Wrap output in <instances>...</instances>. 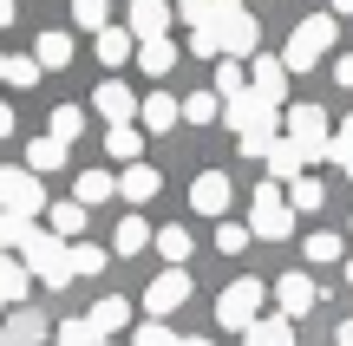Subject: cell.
I'll return each instance as SVG.
<instances>
[{"label":"cell","mask_w":353,"mask_h":346,"mask_svg":"<svg viewBox=\"0 0 353 346\" xmlns=\"http://www.w3.org/2000/svg\"><path fill=\"white\" fill-rule=\"evenodd\" d=\"M223 118H229V131L242 138V157H268V151H275L281 111H275L268 98H255V91H242V98H229V105H223Z\"/></svg>","instance_id":"cell-1"},{"label":"cell","mask_w":353,"mask_h":346,"mask_svg":"<svg viewBox=\"0 0 353 346\" xmlns=\"http://www.w3.org/2000/svg\"><path fill=\"white\" fill-rule=\"evenodd\" d=\"M20 261H26V274L33 281H46V288H65L72 281V242H59L52 229H26V242H20Z\"/></svg>","instance_id":"cell-2"},{"label":"cell","mask_w":353,"mask_h":346,"mask_svg":"<svg viewBox=\"0 0 353 346\" xmlns=\"http://www.w3.org/2000/svg\"><path fill=\"white\" fill-rule=\"evenodd\" d=\"M334 33H341V26H334V13H307V20L288 33V52H281V65H288V72H314V65L334 52Z\"/></svg>","instance_id":"cell-3"},{"label":"cell","mask_w":353,"mask_h":346,"mask_svg":"<svg viewBox=\"0 0 353 346\" xmlns=\"http://www.w3.org/2000/svg\"><path fill=\"white\" fill-rule=\"evenodd\" d=\"M281 125H288V138L307 151V164H334V125H327L321 105H288Z\"/></svg>","instance_id":"cell-4"},{"label":"cell","mask_w":353,"mask_h":346,"mask_svg":"<svg viewBox=\"0 0 353 346\" xmlns=\"http://www.w3.org/2000/svg\"><path fill=\"white\" fill-rule=\"evenodd\" d=\"M249 235H255V242H288V235H294V209H288V196H281V183H262V190H255Z\"/></svg>","instance_id":"cell-5"},{"label":"cell","mask_w":353,"mask_h":346,"mask_svg":"<svg viewBox=\"0 0 353 346\" xmlns=\"http://www.w3.org/2000/svg\"><path fill=\"white\" fill-rule=\"evenodd\" d=\"M262 301H268V288L242 274V281H229V288H223V301H216V321H223L229 334H249V327L262 321Z\"/></svg>","instance_id":"cell-6"},{"label":"cell","mask_w":353,"mask_h":346,"mask_svg":"<svg viewBox=\"0 0 353 346\" xmlns=\"http://www.w3.org/2000/svg\"><path fill=\"white\" fill-rule=\"evenodd\" d=\"M0 209H7V216H26V222L46 209V190H39V177H33V170L0 164Z\"/></svg>","instance_id":"cell-7"},{"label":"cell","mask_w":353,"mask_h":346,"mask_svg":"<svg viewBox=\"0 0 353 346\" xmlns=\"http://www.w3.org/2000/svg\"><path fill=\"white\" fill-rule=\"evenodd\" d=\"M216 39H223V59H255V46H262V20H255L249 7L242 13H216Z\"/></svg>","instance_id":"cell-8"},{"label":"cell","mask_w":353,"mask_h":346,"mask_svg":"<svg viewBox=\"0 0 353 346\" xmlns=\"http://www.w3.org/2000/svg\"><path fill=\"white\" fill-rule=\"evenodd\" d=\"M183 301H190V274H183V268H164V274H157L151 288H144V314H151V321L176 314Z\"/></svg>","instance_id":"cell-9"},{"label":"cell","mask_w":353,"mask_h":346,"mask_svg":"<svg viewBox=\"0 0 353 346\" xmlns=\"http://www.w3.org/2000/svg\"><path fill=\"white\" fill-rule=\"evenodd\" d=\"M249 91H255V98H268V105L281 111V105H288V65L268 59V52H255V59H249Z\"/></svg>","instance_id":"cell-10"},{"label":"cell","mask_w":353,"mask_h":346,"mask_svg":"<svg viewBox=\"0 0 353 346\" xmlns=\"http://www.w3.org/2000/svg\"><path fill=\"white\" fill-rule=\"evenodd\" d=\"M314 301H321L314 274H301V268H294V274H281V281H275V307H281V321H301Z\"/></svg>","instance_id":"cell-11"},{"label":"cell","mask_w":353,"mask_h":346,"mask_svg":"<svg viewBox=\"0 0 353 346\" xmlns=\"http://www.w3.org/2000/svg\"><path fill=\"white\" fill-rule=\"evenodd\" d=\"M138 105H144V98H131V85H118V78H105V85L92 91V111H99L105 125H131Z\"/></svg>","instance_id":"cell-12"},{"label":"cell","mask_w":353,"mask_h":346,"mask_svg":"<svg viewBox=\"0 0 353 346\" xmlns=\"http://www.w3.org/2000/svg\"><path fill=\"white\" fill-rule=\"evenodd\" d=\"M229 196L236 190H229L223 170H203V177L190 183V209H203V216H229Z\"/></svg>","instance_id":"cell-13"},{"label":"cell","mask_w":353,"mask_h":346,"mask_svg":"<svg viewBox=\"0 0 353 346\" xmlns=\"http://www.w3.org/2000/svg\"><path fill=\"white\" fill-rule=\"evenodd\" d=\"M125 26H131V39H164V26H170V0H131Z\"/></svg>","instance_id":"cell-14"},{"label":"cell","mask_w":353,"mask_h":346,"mask_svg":"<svg viewBox=\"0 0 353 346\" xmlns=\"http://www.w3.org/2000/svg\"><path fill=\"white\" fill-rule=\"evenodd\" d=\"M268 164V183H294V177H307V151L294 138H275V151L262 157Z\"/></svg>","instance_id":"cell-15"},{"label":"cell","mask_w":353,"mask_h":346,"mask_svg":"<svg viewBox=\"0 0 353 346\" xmlns=\"http://www.w3.org/2000/svg\"><path fill=\"white\" fill-rule=\"evenodd\" d=\"M157 190H164V177H157L151 164H125V177H118V196H125V203H151Z\"/></svg>","instance_id":"cell-16"},{"label":"cell","mask_w":353,"mask_h":346,"mask_svg":"<svg viewBox=\"0 0 353 346\" xmlns=\"http://www.w3.org/2000/svg\"><path fill=\"white\" fill-rule=\"evenodd\" d=\"M144 131H176V118H183V98H170V91H151V98L138 105Z\"/></svg>","instance_id":"cell-17"},{"label":"cell","mask_w":353,"mask_h":346,"mask_svg":"<svg viewBox=\"0 0 353 346\" xmlns=\"http://www.w3.org/2000/svg\"><path fill=\"white\" fill-rule=\"evenodd\" d=\"M105 157H118V164H144V131L138 125H112V131H105Z\"/></svg>","instance_id":"cell-18"},{"label":"cell","mask_w":353,"mask_h":346,"mask_svg":"<svg viewBox=\"0 0 353 346\" xmlns=\"http://www.w3.org/2000/svg\"><path fill=\"white\" fill-rule=\"evenodd\" d=\"M46 229L59 235V242H72V235L85 229V203H79V196H65V203H46Z\"/></svg>","instance_id":"cell-19"},{"label":"cell","mask_w":353,"mask_h":346,"mask_svg":"<svg viewBox=\"0 0 353 346\" xmlns=\"http://www.w3.org/2000/svg\"><path fill=\"white\" fill-rule=\"evenodd\" d=\"M85 321L99 327V340H112V334H125V321H131V301H125V294H105L99 307L85 314Z\"/></svg>","instance_id":"cell-20"},{"label":"cell","mask_w":353,"mask_h":346,"mask_svg":"<svg viewBox=\"0 0 353 346\" xmlns=\"http://www.w3.org/2000/svg\"><path fill=\"white\" fill-rule=\"evenodd\" d=\"M242 346H294V321H281V314H262V321L242 334Z\"/></svg>","instance_id":"cell-21"},{"label":"cell","mask_w":353,"mask_h":346,"mask_svg":"<svg viewBox=\"0 0 353 346\" xmlns=\"http://www.w3.org/2000/svg\"><path fill=\"white\" fill-rule=\"evenodd\" d=\"M26 288H33V274H26V261L0 255V307H20V301H26Z\"/></svg>","instance_id":"cell-22"},{"label":"cell","mask_w":353,"mask_h":346,"mask_svg":"<svg viewBox=\"0 0 353 346\" xmlns=\"http://www.w3.org/2000/svg\"><path fill=\"white\" fill-rule=\"evenodd\" d=\"M125 59H138L131 26H105V33H99V65H125Z\"/></svg>","instance_id":"cell-23"},{"label":"cell","mask_w":353,"mask_h":346,"mask_svg":"<svg viewBox=\"0 0 353 346\" xmlns=\"http://www.w3.org/2000/svg\"><path fill=\"white\" fill-rule=\"evenodd\" d=\"M151 248H157V255L170 261V268H183L196 242H190V229H183V222H170V229H157V235H151Z\"/></svg>","instance_id":"cell-24"},{"label":"cell","mask_w":353,"mask_h":346,"mask_svg":"<svg viewBox=\"0 0 353 346\" xmlns=\"http://www.w3.org/2000/svg\"><path fill=\"white\" fill-rule=\"evenodd\" d=\"M33 59H39V72H59V65H72V33H39Z\"/></svg>","instance_id":"cell-25"},{"label":"cell","mask_w":353,"mask_h":346,"mask_svg":"<svg viewBox=\"0 0 353 346\" xmlns=\"http://www.w3.org/2000/svg\"><path fill=\"white\" fill-rule=\"evenodd\" d=\"M65 157H72V151H65L59 138H33V144H26V170H33V177H46V170H59Z\"/></svg>","instance_id":"cell-26"},{"label":"cell","mask_w":353,"mask_h":346,"mask_svg":"<svg viewBox=\"0 0 353 346\" xmlns=\"http://www.w3.org/2000/svg\"><path fill=\"white\" fill-rule=\"evenodd\" d=\"M7 340L13 346H39V340H46V321H39L33 307H13L7 314Z\"/></svg>","instance_id":"cell-27"},{"label":"cell","mask_w":353,"mask_h":346,"mask_svg":"<svg viewBox=\"0 0 353 346\" xmlns=\"http://www.w3.org/2000/svg\"><path fill=\"white\" fill-rule=\"evenodd\" d=\"M210 91H216L223 105H229V98H242V91H249V72H242V59H216V85H210Z\"/></svg>","instance_id":"cell-28"},{"label":"cell","mask_w":353,"mask_h":346,"mask_svg":"<svg viewBox=\"0 0 353 346\" xmlns=\"http://www.w3.org/2000/svg\"><path fill=\"white\" fill-rule=\"evenodd\" d=\"M321 203H327V190H321V177H294V183H288V209H294V216H314Z\"/></svg>","instance_id":"cell-29"},{"label":"cell","mask_w":353,"mask_h":346,"mask_svg":"<svg viewBox=\"0 0 353 346\" xmlns=\"http://www.w3.org/2000/svg\"><path fill=\"white\" fill-rule=\"evenodd\" d=\"M138 65H144L151 78H164L170 65H176V46H170V39H138Z\"/></svg>","instance_id":"cell-30"},{"label":"cell","mask_w":353,"mask_h":346,"mask_svg":"<svg viewBox=\"0 0 353 346\" xmlns=\"http://www.w3.org/2000/svg\"><path fill=\"white\" fill-rule=\"evenodd\" d=\"M79 131H85V111H79V105H52V131H46V138H59L65 151H72Z\"/></svg>","instance_id":"cell-31"},{"label":"cell","mask_w":353,"mask_h":346,"mask_svg":"<svg viewBox=\"0 0 353 346\" xmlns=\"http://www.w3.org/2000/svg\"><path fill=\"white\" fill-rule=\"evenodd\" d=\"M138 248H151V229H144V216H125L112 235V255H138Z\"/></svg>","instance_id":"cell-32"},{"label":"cell","mask_w":353,"mask_h":346,"mask_svg":"<svg viewBox=\"0 0 353 346\" xmlns=\"http://www.w3.org/2000/svg\"><path fill=\"white\" fill-rule=\"evenodd\" d=\"M72 20L85 26V33H105V26H112V0H72Z\"/></svg>","instance_id":"cell-33"},{"label":"cell","mask_w":353,"mask_h":346,"mask_svg":"<svg viewBox=\"0 0 353 346\" xmlns=\"http://www.w3.org/2000/svg\"><path fill=\"white\" fill-rule=\"evenodd\" d=\"M105 196H118V177H105V170H85V177H79V203H105Z\"/></svg>","instance_id":"cell-34"},{"label":"cell","mask_w":353,"mask_h":346,"mask_svg":"<svg viewBox=\"0 0 353 346\" xmlns=\"http://www.w3.org/2000/svg\"><path fill=\"white\" fill-rule=\"evenodd\" d=\"M52 340H59V346H105L92 321H59V327H52Z\"/></svg>","instance_id":"cell-35"},{"label":"cell","mask_w":353,"mask_h":346,"mask_svg":"<svg viewBox=\"0 0 353 346\" xmlns=\"http://www.w3.org/2000/svg\"><path fill=\"white\" fill-rule=\"evenodd\" d=\"M183 118H190V125H210V118H223V98H216V91H190Z\"/></svg>","instance_id":"cell-36"},{"label":"cell","mask_w":353,"mask_h":346,"mask_svg":"<svg viewBox=\"0 0 353 346\" xmlns=\"http://www.w3.org/2000/svg\"><path fill=\"white\" fill-rule=\"evenodd\" d=\"M249 242H255V235H249V222H223V229H216V248H223V255H242Z\"/></svg>","instance_id":"cell-37"},{"label":"cell","mask_w":353,"mask_h":346,"mask_svg":"<svg viewBox=\"0 0 353 346\" xmlns=\"http://www.w3.org/2000/svg\"><path fill=\"white\" fill-rule=\"evenodd\" d=\"M347 248H341V235H327V229H314L307 235V261H341Z\"/></svg>","instance_id":"cell-38"},{"label":"cell","mask_w":353,"mask_h":346,"mask_svg":"<svg viewBox=\"0 0 353 346\" xmlns=\"http://www.w3.org/2000/svg\"><path fill=\"white\" fill-rule=\"evenodd\" d=\"M105 261H112L105 248H92V242H72V274H99Z\"/></svg>","instance_id":"cell-39"},{"label":"cell","mask_w":353,"mask_h":346,"mask_svg":"<svg viewBox=\"0 0 353 346\" xmlns=\"http://www.w3.org/2000/svg\"><path fill=\"white\" fill-rule=\"evenodd\" d=\"M7 85H13V91L39 85V59H7Z\"/></svg>","instance_id":"cell-40"},{"label":"cell","mask_w":353,"mask_h":346,"mask_svg":"<svg viewBox=\"0 0 353 346\" xmlns=\"http://www.w3.org/2000/svg\"><path fill=\"white\" fill-rule=\"evenodd\" d=\"M334 164H341V170H347V183H353V118L334 131Z\"/></svg>","instance_id":"cell-41"},{"label":"cell","mask_w":353,"mask_h":346,"mask_svg":"<svg viewBox=\"0 0 353 346\" xmlns=\"http://www.w3.org/2000/svg\"><path fill=\"white\" fill-rule=\"evenodd\" d=\"M190 52H196V59H223V39H216V26H196V33H190Z\"/></svg>","instance_id":"cell-42"},{"label":"cell","mask_w":353,"mask_h":346,"mask_svg":"<svg viewBox=\"0 0 353 346\" xmlns=\"http://www.w3.org/2000/svg\"><path fill=\"white\" fill-rule=\"evenodd\" d=\"M176 13H183L190 33H196V26H210V20H216V0H176Z\"/></svg>","instance_id":"cell-43"},{"label":"cell","mask_w":353,"mask_h":346,"mask_svg":"<svg viewBox=\"0 0 353 346\" xmlns=\"http://www.w3.org/2000/svg\"><path fill=\"white\" fill-rule=\"evenodd\" d=\"M131 346H176V340H170V327H164V321H144L138 334H131Z\"/></svg>","instance_id":"cell-44"},{"label":"cell","mask_w":353,"mask_h":346,"mask_svg":"<svg viewBox=\"0 0 353 346\" xmlns=\"http://www.w3.org/2000/svg\"><path fill=\"white\" fill-rule=\"evenodd\" d=\"M334 78H341V85L353 91V52H341V59H334Z\"/></svg>","instance_id":"cell-45"},{"label":"cell","mask_w":353,"mask_h":346,"mask_svg":"<svg viewBox=\"0 0 353 346\" xmlns=\"http://www.w3.org/2000/svg\"><path fill=\"white\" fill-rule=\"evenodd\" d=\"M334 340H341V346H353V321H341V327H334Z\"/></svg>","instance_id":"cell-46"},{"label":"cell","mask_w":353,"mask_h":346,"mask_svg":"<svg viewBox=\"0 0 353 346\" xmlns=\"http://www.w3.org/2000/svg\"><path fill=\"white\" fill-rule=\"evenodd\" d=\"M7 131H13V105H0V138H7Z\"/></svg>","instance_id":"cell-47"},{"label":"cell","mask_w":353,"mask_h":346,"mask_svg":"<svg viewBox=\"0 0 353 346\" xmlns=\"http://www.w3.org/2000/svg\"><path fill=\"white\" fill-rule=\"evenodd\" d=\"M13 13H20V7H13V0H0V26H13Z\"/></svg>","instance_id":"cell-48"},{"label":"cell","mask_w":353,"mask_h":346,"mask_svg":"<svg viewBox=\"0 0 353 346\" xmlns=\"http://www.w3.org/2000/svg\"><path fill=\"white\" fill-rule=\"evenodd\" d=\"M216 13H242V0H216Z\"/></svg>","instance_id":"cell-49"},{"label":"cell","mask_w":353,"mask_h":346,"mask_svg":"<svg viewBox=\"0 0 353 346\" xmlns=\"http://www.w3.org/2000/svg\"><path fill=\"white\" fill-rule=\"evenodd\" d=\"M341 13H353V0H334V20H341Z\"/></svg>","instance_id":"cell-50"},{"label":"cell","mask_w":353,"mask_h":346,"mask_svg":"<svg viewBox=\"0 0 353 346\" xmlns=\"http://www.w3.org/2000/svg\"><path fill=\"white\" fill-rule=\"evenodd\" d=\"M341 274H347V288H353V255H347V261H341Z\"/></svg>","instance_id":"cell-51"},{"label":"cell","mask_w":353,"mask_h":346,"mask_svg":"<svg viewBox=\"0 0 353 346\" xmlns=\"http://www.w3.org/2000/svg\"><path fill=\"white\" fill-rule=\"evenodd\" d=\"M176 346H216V340H176Z\"/></svg>","instance_id":"cell-52"},{"label":"cell","mask_w":353,"mask_h":346,"mask_svg":"<svg viewBox=\"0 0 353 346\" xmlns=\"http://www.w3.org/2000/svg\"><path fill=\"white\" fill-rule=\"evenodd\" d=\"M0 346H13V340H7V327H0Z\"/></svg>","instance_id":"cell-53"},{"label":"cell","mask_w":353,"mask_h":346,"mask_svg":"<svg viewBox=\"0 0 353 346\" xmlns=\"http://www.w3.org/2000/svg\"><path fill=\"white\" fill-rule=\"evenodd\" d=\"M0 78H7V59H0Z\"/></svg>","instance_id":"cell-54"},{"label":"cell","mask_w":353,"mask_h":346,"mask_svg":"<svg viewBox=\"0 0 353 346\" xmlns=\"http://www.w3.org/2000/svg\"><path fill=\"white\" fill-rule=\"evenodd\" d=\"M105 346H112V340H105Z\"/></svg>","instance_id":"cell-55"}]
</instances>
